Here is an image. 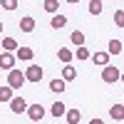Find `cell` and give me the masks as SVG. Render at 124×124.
Returning <instances> with one entry per match:
<instances>
[{
    "label": "cell",
    "instance_id": "d4e9b609",
    "mask_svg": "<svg viewBox=\"0 0 124 124\" xmlns=\"http://www.w3.org/2000/svg\"><path fill=\"white\" fill-rule=\"evenodd\" d=\"M114 20H117V25H124V13H122V10H117V15H114Z\"/></svg>",
    "mask_w": 124,
    "mask_h": 124
},
{
    "label": "cell",
    "instance_id": "7402d4cb",
    "mask_svg": "<svg viewBox=\"0 0 124 124\" xmlns=\"http://www.w3.org/2000/svg\"><path fill=\"white\" fill-rule=\"evenodd\" d=\"M45 10H47V13H57L60 3H57V0H45Z\"/></svg>",
    "mask_w": 124,
    "mask_h": 124
},
{
    "label": "cell",
    "instance_id": "6da1fadb",
    "mask_svg": "<svg viewBox=\"0 0 124 124\" xmlns=\"http://www.w3.org/2000/svg\"><path fill=\"white\" fill-rule=\"evenodd\" d=\"M23 85H25V75L20 70H10L8 72V87L10 89H20Z\"/></svg>",
    "mask_w": 124,
    "mask_h": 124
},
{
    "label": "cell",
    "instance_id": "ba28073f",
    "mask_svg": "<svg viewBox=\"0 0 124 124\" xmlns=\"http://www.w3.org/2000/svg\"><path fill=\"white\" fill-rule=\"evenodd\" d=\"M32 47H17L15 50V57H20V60H25V62H30V60H32Z\"/></svg>",
    "mask_w": 124,
    "mask_h": 124
},
{
    "label": "cell",
    "instance_id": "44dd1931",
    "mask_svg": "<svg viewBox=\"0 0 124 124\" xmlns=\"http://www.w3.org/2000/svg\"><path fill=\"white\" fill-rule=\"evenodd\" d=\"M50 89L52 92H65V82L62 79H50Z\"/></svg>",
    "mask_w": 124,
    "mask_h": 124
},
{
    "label": "cell",
    "instance_id": "ffe728a7",
    "mask_svg": "<svg viewBox=\"0 0 124 124\" xmlns=\"http://www.w3.org/2000/svg\"><path fill=\"white\" fill-rule=\"evenodd\" d=\"M65 25H67V17H65V15H55V17H52V27H55V30L65 27Z\"/></svg>",
    "mask_w": 124,
    "mask_h": 124
},
{
    "label": "cell",
    "instance_id": "5b68a950",
    "mask_svg": "<svg viewBox=\"0 0 124 124\" xmlns=\"http://www.w3.org/2000/svg\"><path fill=\"white\" fill-rule=\"evenodd\" d=\"M10 109H13L15 114H20V112L27 109V102H25L23 97H13V99H10Z\"/></svg>",
    "mask_w": 124,
    "mask_h": 124
},
{
    "label": "cell",
    "instance_id": "30bf717a",
    "mask_svg": "<svg viewBox=\"0 0 124 124\" xmlns=\"http://www.w3.org/2000/svg\"><path fill=\"white\" fill-rule=\"evenodd\" d=\"M92 60H94V65H99V67H107L109 65V55L107 52H94Z\"/></svg>",
    "mask_w": 124,
    "mask_h": 124
},
{
    "label": "cell",
    "instance_id": "277c9868",
    "mask_svg": "<svg viewBox=\"0 0 124 124\" xmlns=\"http://www.w3.org/2000/svg\"><path fill=\"white\" fill-rule=\"evenodd\" d=\"M25 112H27V117H30V119H32V122H40V119H42V117H45V109H42V107H40V104H32V107H27Z\"/></svg>",
    "mask_w": 124,
    "mask_h": 124
},
{
    "label": "cell",
    "instance_id": "83f0119b",
    "mask_svg": "<svg viewBox=\"0 0 124 124\" xmlns=\"http://www.w3.org/2000/svg\"><path fill=\"white\" fill-rule=\"evenodd\" d=\"M52 124H55V122H52Z\"/></svg>",
    "mask_w": 124,
    "mask_h": 124
},
{
    "label": "cell",
    "instance_id": "52a82bcc",
    "mask_svg": "<svg viewBox=\"0 0 124 124\" xmlns=\"http://www.w3.org/2000/svg\"><path fill=\"white\" fill-rule=\"evenodd\" d=\"M20 30H23V32H32V30H35V17L25 15L23 20H20Z\"/></svg>",
    "mask_w": 124,
    "mask_h": 124
},
{
    "label": "cell",
    "instance_id": "e0dca14e",
    "mask_svg": "<svg viewBox=\"0 0 124 124\" xmlns=\"http://www.w3.org/2000/svg\"><path fill=\"white\" fill-rule=\"evenodd\" d=\"M65 117H67V122H70V124H77L82 114H79L77 109H67V112H65Z\"/></svg>",
    "mask_w": 124,
    "mask_h": 124
},
{
    "label": "cell",
    "instance_id": "7a4b0ae2",
    "mask_svg": "<svg viewBox=\"0 0 124 124\" xmlns=\"http://www.w3.org/2000/svg\"><path fill=\"white\" fill-rule=\"evenodd\" d=\"M23 75H25V79H27V82L37 85V82H42V67H37V65H30V67L23 72Z\"/></svg>",
    "mask_w": 124,
    "mask_h": 124
},
{
    "label": "cell",
    "instance_id": "603a6c76",
    "mask_svg": "<svg viewBox=\"0 0 124 124\" xmlns=\"http://www.w3.org/2000/svg\"><path fill=\"white\" fill-rule=\"evenodd\" d=\"M89 13L92 15H99L102 13V3H99V0H92V3H89Z\"/></svg>",
    "mask_w": 124,
    "mask_h": 124
},
{
    "label": "cell",
    "instance_id": "5bb4252c",
    "mask_svg": "<svg viewBox=\"0 0 124 124\" xmlns=\"http://www.w3.org/2000/svg\"><path fill=\"white\" fill-rule=\"evenodd\" d=\"M70 40H72V42H75L77 47H85V35H82L79 30H75V32L70 35Z\"/></svg>",
    "mask_w": 124,
    "mask_h": 124
},
{
    "label": "cell",
    "instance_id": "4316f807",
    "mask_svg": "<svg viewBox=\"0 0 124 124\" xmlns=\"http://www.w3.org/2000/svg\"><path fill=\"white\" fill-rule=\"evenodd\" d=\"M0 35H3V23H0Z\"/></svg>",
    "mask_w": 124,
    "mask_h": 124
},
{
    "label": "cell",
    "instance_id": "2e32d148",
    "mask_svg": "<svg viewBox=\"0 0 124 124\" xmlns=\"http://www.w3.org/2000/svg\"><path fill=\"white\" fill-rule=\"evenodd\" d=\"M3 47L8 50L10 55H13L15 50H17V42H15V37H5V40H3Z\"/></svg>",
    "mask_w": 124,
    "mask_h": 124
},
{
    "label": "cell",
    "instance_id": "8992f818",
    "mask_svg": "<svg viewBox=\"0 0 124 124\" xmlns=\"http://www.w3.org/2000/svg\"><path fill=\"white\" fill-rule=\"evenodd\" d=\"M0 67H3V70H13L15 67V55L3 52V55H0Z\"/></svg>",
    "mask_w": 124,
    "mask_h": 124
},
{
    "label": "cell",
    "instance_id": "3957f363",
    "mask_svg": "<svg viewBox=\"0 0 124 124\" xmlns=\"http://www.w3.org/2000/svg\"><path fill=\"white\" fill-rule=\"evenodd\" d=\"M122 77V72L117 70V67H112V65H107L104 70H102V79H104V82H109V85H112V82H117Z\"/></svg>",
    "mask_w": 124,
    "mask_h": 124
},
{
    "label": "cell",
    "instance_id": "4fadbf2b",
    "mask_svg": "<svg viewBox=\"0 0 124 124\" xmlns=\"http://www.w3.org/2000/svg\"><path fill=\"white\" fill-rule=\"evenodd\" d=\"M50 112H52V117H62V114L67 112V107L62 104V102H55V104L50 107Z\"/></svg>",
    "mask_w": 124,
    "mask_h": 124
},
{
    "label": "cell",
    "instance_id": "cb8c5ba5",
    "mask_svg": "<svg viewBox=\"0 0 124 124\" xmlns=\"http://www.w3.org/2000/svg\"><path fill=\"white\" fill-rule=\"evenodd\" d=\"M0 5H3L5 10H17V0H3Z\"/></svg>",
    "mask_w": 124,
    "mask_h": 124
},
{
    "label": "cell",
    "instance_id": "d6986e66",
    "mask_svg": "<svg viewBox=\"0 0 124 124\" xmlns=\"http://www.w3.org/2000/svg\"><path fill=\"white\" fill-rule=\"evenodd\" d=\"M72 55H77V60H89V57H92V52H89L87 47H77Z\"/></svg>",
    "mask_w": 124,
    "mask_h": 124
},
{
    "label": "cell",
    "instance_id": "8fae6325",
    "mask_svg": "<svg viewBox=\"0 0 124 124\" xmlns=\"http://www.w3.org/2000/svg\"><path fill=\"white\" fill-rule=\"evenodd\" d=\"M57 57H60V62H65V65H70L75 55H72V50H65V47H62V50H57Z\"/></svg>",
    "mask_w": 124,
    "mask_h": 124
},
{
    "label": "cell",
    "instance_id": "ac0fdd59",
    "mask_svg": "<svg viewBox=\"0 0 124 124\" xmlns=\"http://www.w3.org/2000/svg\"><path fill=\"white\" fill-rule=\"evenodd\" d=\"M10 99H13V89H10L8 85L0 87V102H10Z\"/></svg>",
    "mask_w": 124,
    "mask_h": 124
},
{
    "label": "cell",
    "instance_id": "7c38bea8",
    "mask_svg": "<svg viewBox=\"0 0 124 124\" xmlns=\"http://www.w3.org/2000/svg\"><path fill=\"white\" fill-rule=\"evenodd\" d=\"M109 114H112V119L122 122V119H124V107H122V104H114V107L109 109Z\"/></svg>",
    "mask_w": 124,
    "mask_h": 124
},
{
    "label": "cell",
    "instance_id": "9c48e42d",
    "mask_svg": "<svg viewBox=\"0 0 124 124\" xmlns=\"http://www.w3.org/2000/svg\"><path fill=\"white\" fill-rule=\"evenodd\" d=\"M75 77H77V70L72 67V65L62 67V82H70V79H75Z\"/></svg>",
    "mask_w": 124,
    "mask_h": 124
},
{
    "label": "cell",
    "instance_id": "9a60e30c",
    "mask_svg": "<svg viewBox=\"0 0 124 124\" xmlns=\"http://www.w3.org/2000/svg\"><path fill=\"white\" fill-rule=\"evenodd\" d=\"M122 52V40H112L109 42V50H107V55H119Z\"/></svg>",
    "mask_w": 124,
    "mask_h": 124
},
{
    "label": "cell",
    "instance_id": "484cf974",
    "mask_svg": "<svg viewBox=\"0 0 124 124\" xmlns=\"http://www.w3.org/2000/svg\"><path fill=\"white\" fill-rule=\"evenodd\" d=\"M89 124H104V122H102V119H92Z\"/></svg>",
    "mask_w": 124,
    "mask_h": 124
}]
</instances>
